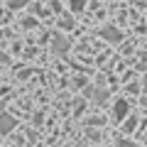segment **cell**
<instances>
[{"label": "cell", "instance_id": "7", "mask_svg": "<svg viewBox=\"0 0 147 147\" xmlns=\"http://www.w3.org/2000/svg\"><path fill=\"white\" fill-rule=\"evenodd\" d=\"M84 5H86V0H71V7H74V10H84Z\"/></svg>", "mask_w": 147, "mask_h": 147}, {"label": "cell", "instance_id": "3", "mask_svg": "<svg viewBox=\"0 0 147 147\" xmlns=\"http://www.w3.org/2000/svg\"><path fill=\"white\" fill-rule=\"evenodd\" d=\"M100 37H105L108 42H120L123 39V34L115 30V27H103V30H100Z\"/></svg>", "mask_w": 147, "mask_h": 147}, {"label": "cell", "instance_id": "1", "mask_svg": "<svg viewBox=\"0 0 147 147\" xmlns=\"http://www.w3.org/2000/svg\"><path fill=\"white\" fill-rule=\"evenodd\" d=\"M127 113H130V105H127V100H118V103L113 105V118H115V120H125Z\"/></svg>", "mask_w": 147, "mask_h": 147}, {"label": "cell", "instance_id": "9", "mask_svg": "<svg viewBox=\"0 0 147 147\" xmlns=\"http://www.w3.org/2000/svg\"><path fill=\"white\" fill-rule=\"evenodd\" d=\"M142 105H147V98H142Z\"/></svg>", "mask_w": 147, "mask_h": 147}, {"label": "cell", "instance_id": "5", "mask_svg": "<svg viewBox=\"0 0 147 147\" xmlns=\"http://www.w3.org/2000/svg\"><path fill=\"white\" fill-rule=\"evenodd\" d=\"M115 147H140V145H137V142H132V140H118Z\"/></svg>", "mask_w": 147, "mask_h": 147}, {"label": "cell", "instance_id": "4", "mask_svg": "<svg viewBox=\"0 0 147 147\" xmlns=\"http://www.w3.org/2000/svg\"><path fill=\"white\" fill-rule=\"evenodd\" d=\"M66 49H69V42H66V39H61V37H57V39H54V52L64 54Z\"/></svg>", "mask_w": 147, "mask_h": 147}, {"label": "cell", "instance_id": "10", "mask_svg": "<svg viewBox=\"0 0 147 147\" xmlns=\"http://www.w3.org/2000/svg\"><path fill=\"white\" fill-rule=\"evenodd\" d=\"M145 88H147V76H145Z\"/></svg>", "mask_w": 147, "mask_h": 147}, {"label": "cell", "instance_id": "6", "mask_svg": "<svg viewBox=\"0 0 147 147\" xmlns=\"http://www.w3.org/2000/svg\"><path fill=\"white\" fill-rule=\"evenodd\" d=\"M27 3H30V0H7V5L15 7V10H17V7H22V5H27Z\"/></svg>", "mask_w": 147, "mask_h": 147}, {"label": "cell", "instance_id": "2", "mask_svg": "<svg viewBox=\"0 0 147 147\" xmlns=\"http://www.w3.org/2000/svg\"><path fill=\"white\" fill-rule=\"evenodd\" d=\"M12 127H15V118L7 115V113H3V115H0V132H3V135H7Z\"/></svg>", "mask_w": 147, "mask_h": 147}, {"label": "cell", "instance_id": "8", "mask_svg": "<svg viewBox=\"0 0 147 147\" xmlns=\"http://www.w3.org/2000/svg\"><path fill=\"white\" fill-rule=\"evenodd\" d=\"M105 98H108V93H105V91H96V100H100V103H103Z\"/></svg>", "mask_w": 147, "mask_h": 147}]
</instances>
